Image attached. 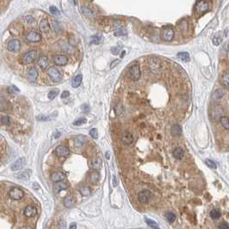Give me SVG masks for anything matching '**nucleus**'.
<instances>
[{"label": "nucleus", "instance_id": "nucleus-1", "mask_svg": "<svg viewBox=\"0 0 229 229\" xmlns=\"http://www.w3.org/2000/svg\"><path fill=\"white\" fill-rule=\"evenodd\" d=\"M147 65L153 74H160L163 70V63L157 58H151L148 60Z\"/></svg>", "mask_w": 229, "mask_h": 229}, {"label": "nucleus", "instance_id": "nucleus-2", "mask_svg": "<svg viewBox=\"0 0 229 229\" xmlns=\"http://www.w3.org/2000/svg\"><path fill=\"white\" fill-rule=\"evenodd\" d=\"M210 9V4L206 0H198L195 5V10L198 14H204Z\"/></svg>", "mask_w": 229, "mask_h": 229}, {"label": "nucleus", "instance_id": "nucleus-3", "mask_svg": "<svg viewBox=\"0 0 229 229\" xmlns=\"http://www.w3.org/2000/svg\"><path fill=\"white\" fill-rule=\"evenodd\" d=\"M9 195H10V197L12 200H14V201H18V200H20V199H22V198L23 197L24 192H23V190H22V189H20V188L13 187L10 189V191H9Z\"/></svg>", "mask_w": 229, "mask_h": 229}, {"label": "nucleus", "instance_id": "nucleus-4", "mask_svg": "<svg viewBox=\"0 0 229 229\" xmlns=\"http://www.w3.org/2000/svg\"><path fill=\"white\" fill-rule=\"evenodd\" d=\"M48 74L49 78H51V80L54 83H59L61 78H62V76L60 74V72L58 71V70L54 68V67H51L48 70Z\"/></svg>", "mask_w": 229, "mask_h": 229}, {"label": "nucleus", "instance_id": "nucleus-5", "mask_svg": "<svg viewBox=\"0 0 229 229\" xmlns=\"http://www.w3.org/2000/svg\"><path fill=\"white\" fill-rule=\"evenodd\" d=\"M151 199H152V193L151 191L147 189L142 190L138 194V201L140 203H148Z\"/></svg>", "mask_w": 229, "mask_h": 229}, {"label": "nucleus", "instance_id": "nucleus-6", "mask_svg": "<svg viewBox=\"0 0 229 229\" xmlns=\"http://www.w3.org/2000/svg\"><path fill=\"white\" fill-rule=\"evenodd\" d=\"M222 116V108L219 106V105H215L213 106V108L211 109L210 110V116L213 120H218V119H221Z\"/></svg>", "mask_w": 229, "mask_h": 229}, {"label": "nucleus", "instance_id": "nucleus-7", "mask_svg": "<svg viewBox=\"0 0 229 229\" xmlns=\"http://www.w3.org/2000/svg\"><path fill=\"white\" fill-rule=\"evenodd\" d=\"M37 58V52L35 50L29 51L22 58V63L23 64H28V63L34 61L35 59Z\"/></svg>", "mask_w": 229, "mask_h": 229}, {"label": "nucleus", "instance_id": "nucleus-8", "mask_svg": "<svg viewBox=\"0 0 229 229\" xmlns=\"http://www.w3.org/2000/svg\"><path fill=\"white\" fill-rule=\"evenodd\" d=\"M130 77L134 81H137L140 77V69L138 65H134L130 68Z\"/></svg>", "mask_w": 229, "mask_h": 229}, {"label": "nucleus", "instance_id": "nucleus-9", "mask_svg": "<svg viewBox=\"0 0 229 229\" xmlns=\"http://www.w3.org/2000/svg\"><path fill=\"white\" fill-rule=\"evenodd\" d=\"M70 153V150L68 147L64 146H59L56 147L55 154L59 157H66L68 156Z\"/></svg>", "mask_w": 229, "mask_h": 229}, {"label": "nucleus", "instance_id": "nucleus-10", "mask_svg": "<svg viewBox=\"0 0 229 229\" xmlns=\"http://www.w3.org/2000/svg\"><path fill=\"white\" fill-rule=\"evenodd\" d=\"M63 203H64V206L66 208H73L75 206V198L71 195H66L64 200H63Z\"/></svg>", "mask_w": 229, "mask_h": 229}, {"label": "nucleus", "instance_id": "nucleus-11", "mask_svg": "<svg viewBox=\"0 0 229 229\" xmlns=\"http://www.w3.org/2000/svg\"><path fill=\"white\" fill-rule=\"evenodd\" d=\"M26 164V160L24 158H21V159H18L17 160H16L14 163L12 164L11 166V171L13 172H16V171H19L20 169H22V167H23V166Z\"/></svg>", "mask_w": 229, "mask_h": 229}, {"label": "nucleus", "instance_id": "nucleus-12", "mask_svg": "<svg viewBox=\"0 0 229 229\" xmlns=\"http://www.w3.org/2000/svg\"><path fill=\"white\" fill-rule=\"evenodd\" d=\"M26 38H27V40H28V42H38L41 41L42 36H41L40 34H38L35 31H31V32H29L28 35H26Z\"/></svg>", "mask_w": 229, "mask_h": 229}, {"label": "nucleus", "instance_id": "nucleus-13", "mask_svg": "<svg viewBox=\"0 0 229 229\" xmlns=\"http://www.w3.org/2000/svg\"><path fill=\"white\" fill-rule=\"evenodd\" d=\"M20 42L18 40H12L10 42L8 43L7 45V48L9 51L10 52H16L20 49Z\"/></svg>", "mask_w": 229, "mask_h": 229}, {"label": "nucleus", "instance_id": "nucleus-14", "mask_svg": "<svg viewBox=\"0 0 229 229\" xmlns=\"http://www.w3.org/2000/svg\"><path fill=\"white\" fill-rule=\"evenodd\" d=\"M37 214V209L34 206H27L23 210V215L27 218H31Z\"/></svg>", "mask_w": 229, "mask_h": 229}, {"label": "nucleus", "instance_id": "nucleus-15", "mask_svg": "<svg viewBox=\"0 0 229 229\" xmlns=\"http://www.w3.org/2000/svg\"><path fill=\"white\" fill-rule=\"evenodd\" d=\"M31 173H32V172H31L30 170H25V171L22 172H20L19 174L16 175L15 177H16V178H17V179H20V180L22 181H27L28 178H30Z\"/></svg>", "mask_w": 229, "mask_h": 229}, {"label": "nucleus", "instance_id": "nucleus-16", "mask_svg": "<svg viewBox=\"0 0 229 229\" xmlns=\"http://www.w3.org/2000/svg\"><path fill=\"white\" fill-rule=\"evenodd\" d=\"M54 63L57 66H65L68 63V58L65 55H56L54 57Z\"/></svg>", "mask_w": 229, "mask_h": 229}, {"label": "nucleus", "instance_id": "nucleus-17", "mask_svg": "<svg viewBox=\"0 0 229 229\" xmlns=\"http://www.w3.org/2000/svg\"><path fill=\"white\" fill-rule=\"evenodd\" d=\"M38 77V72L35 67H31L28 71V79L30 82H35Z\"/></svg>", "mask_w": 229, "mask_h": 229}, {"label": "nucleus", "instance_id": "nucleus-18", "mask_svg": "<svg viewBox=\"0 0 229 229\" xmlns=\"http://www.w3.org/2000/svg\"><path fill=\"white\" fill-rule=\"evenodd\" d=\"M66 178V175L63 173V172H54V173L51 175V180L54 183H57V182H60V181L64 180Z\"/></svg>", "mask_w": 229, "mask_h": 229}, {"label": "nucleus", "instance_id": "nucleus-19", "mask_svg": "<svg viewBox=\"0 0 229 229\" xmlns=\"http://www.w3.org/2000/svg\"><path fill=\"white\" fill-rule=\"evenodd\" d=\"M99 179H100V176L97 172H90L88 175V180L92 184H96Z\"/></svg>", "mask_w": 229, "mask_h": 229}, {"label": "nucleus", "instance_id": "nucleus-20", "mask_svg": "<svg viewBox=\"0 0 229 229\" xmlns=\"http://www.w3.org/2000/svg\"><path fill=\"white\" fill-rule=\"evenodd\" d=\"M67 189H68V186L65 183L61 182V181L60 182H57L54 185V192H56V193H59V192H60L62 190H66Z\"/></svg>", "mask_w": 229, "mask_h": 229}, {"label": "nucleus", "instance_id": "nucleus-21", "mask_svg": "<svg viewBox=\"0 0 229 229\" xmlns=\"http://www.w3.org/2000/svg\"><path fill=\"white\" fill-rule=\"evenodd\" d=\"M122 142L126 145H130L134 142L133 134L129 132H125L122 135Z\"/></svg>", "mask_w": 229, "mask_h": 229}, {"label": "nucleus", "instance_id": "nucleus-22", "mask_svg": "<svg viewBox=\"0 0 229 229\" xmlns=\"http://www.w3.org/2000/svg\"><path fill=\"white\" fill-rule=\"evenodd\" d=\"M40 29L42 30V33L44 34H48L50 32V26H49V23L48 20L46 19H43L41 23H40Z\"/></svg>", "mask_w": 229, "mask_h": 229}, {"label": "nucleus", "instance_id": "nucleus-23", "mask_svg": "<svg viewBox=\"0 0 229 229\" xmlns=\"http://www.w3.org/2000/svg\"><path fill=\"white\" fill-rule=\"evenodd\" d=\"M174 37V31L172 28H166L164 31V38L167 42L172 41Z\"/></svg>", "mask_w": 229, "mask_h": 229}, {"label": "nucleus", "instance_id": "nucleus-24", "mask_svg": "<svg viewBox=\"0 0 229 229\" xmlns=\"http://www.w3.org/2000/svg\"><path fill=\"white\" fill-rule=\"evenodd\" d=\"M48 59L46 56H42L38 60V65H39V66H41V68H42V69H46L48 67Z\"/></svg>", "mask_w": 229, "mask_h": 229}, {"label": "nucleus", "instance_id": "nucleus-25", "mask_svg": "<svg viewBox=\"0 0 229 229\" xmlns=\"http://www.w3.org/2000/svg\"><path fill=\"white\" fill-rule=\"evenodd\" d=\"M173 156L175 159L177 160H182L183 155H184V152L181 147H177L173 150Z\"/></svg>", "mask_w": 229, "mask_h": 229}, {"label": "nucleus", "instance_id": "nucleus-26", "mask_svg": "<svg viewBox=\"0 0 229 229\" xmlns=\"http://www.w3.org/2000/svg\"><path fill=\"white\" fill-rule=\"evenodd\" d=\"M221 83L226 88H229V72H224L221 78Z\"/></svg>", "mask_w": 229, "mask_h": 229}, {"label": "nucleus", "instance_id": "nucleus-27", "mask_svg": "<svg viewBox=\"0 0 229 229\" xmlns=\"http://www.w3.org/2000/svg\"><path fill=\"white\" fill-rule=\"evenodd\" d=\"M82 79H83V76L81 74H78L73 79H72V85L73 88H78L81 83H82Z\"/></svg>", "mask_w": 229, "mask_h": 229}, {"label": "nucleus", "instance_id": "nucleus-28", "mask_svg": "<svg viewBox=\"0 0 229 229\" xmlns=\"http://www.w3.org/2000/svg\"><path fill=\"white\" fill-rule=\"evenodd\" d=\"M79 192L83 196H88L91 194V189L88 185H83L79 188Z\"/></svg>", "mask_w": 229, "mask_h": 229}, {"label": "nucleus", "instance_id": "nucleus-29", "mask_svg": "<svg viewBox=\"0 0 229 229\" xmlns=\"http://www.w3.org/2000/svg\"><path fill=\"white\" fill-rule=\"evenodd\" d=\"M74 143H75V146H76L77 147H83V146H84V145H85V139L84 138V136H82V135H78V136H77L76 137Z\"/></svg>", "mask_w": 229, "mask_h": 229}, {"label": "nucleus", "instance_id": "nucleus-30", "mask_svg": "<svg viewBox=\"0 0 229 229\" xmlns=\"http://www.w3.org/2000/svg\"><path fill=\"white\" fill-rule=\"evenodd\" d=\"M224 96H225V90H222V89H218V90H216L215 92H214V94H213V98L215 99V100H220V99H222Z\"/></svg>", "mask_w": 229, "mask_h": 229}, {"label": "nucleus", "instance_id": "nucleus-31", "mask_svg": "<svg viewBox=\"0 0 229 229\" xmlns=\"http://www.w3.org/2000/svg\"><path fill=\"white\" fill-rule=\"evenodd\" d=\"M178 57L182 61H184V62H188L190 60V57H189V54L187 52H180L178 54Z\"/></svg>", "mask_w": 229, "mask_h": 229}, {"label": "nucleus", "instance_id": "nucleus-32", "mask_svg": "<svg viewBox=\"0 0 229 229\" xmlns=\"http://www.w3.org/2000/svg\"><path fill=\"white\" fill-rule=\"evenodd\" d=\"M102 165H103V163L100 159H95L90 162V166L93 169H97V170L100 169L102 167Z\"/></svg>", "mask_w": 229, "mask_h": 229}, {"label": "nucleus", "instance_id": "nucleus-33", "mask_svg": "<svg viewBox=\"0 0 229 229\" xmlns=\"http://www.w3.org/2000/svg\"><path fill=\"white\" fill-rule=\"evenodd\" d=\"M172 134L173 135V136H179L181 134V133H182V128H181V127L179 125H174L172 127Z\"/></svg>", "mask_w": 229, "mask_h": 229}, {"label": "nucleus", "instance_id": "nucleus-34", "mask_svg": "<svg viewBox=\"0 0 229 229\" xmlns=\"http://www.w3.org/2000/svg\"><path fill=\"white\" fill-rule=\"evenodd\" d=\"M145 221H146V223L151 228L153 229H160V226L158 225V223L157 222H155L153 220H151V219H148V218H145Z\"/></svg>", "mask_w": 229, "mask_h": 229}, {"label": "nucleus", "instance_id": "nucleus-35", "mask_svg": "<svg viewBox=\"0 0 229 229\" xmlns=\"http://www.w3.org/2000/svg\"><path fill=\"white\" fill-rule=\"evenodd\" d=\"M222 41V33L221 32H218V33H216L214 36V38H213V43H214V45L215 46H218V45H220L221 44V42Z\"/></svg>", "mask_w": 229, "mask_h": 229}, {"label": "nucleus", "instance_id": "nucleus-36", "mask_svg": "<svg viewBox=\"0 0 229 229\" xmlns=\"http://www.w3.org/2000/svg\"><path fill=\"white\" fill-rule=\"evenodd\" d=\"M221 124L225 129H229V118L228 116H222L220 119Z\"/></svg>", "mask_w": 229, "mask_h": 229}, {"label": "nucleus", "instance_id": "nucleus-37", "mask_svg": "<svg viewBox=\"0 0 229 229\" xmlns=\"http://www.w3.org/2000/svg\"><path fill=\"white\" fill-rule=\"evenodd\" d=\"M115 111H116V114L118 116H122L123 113H124V107H123V105L122 104H117V105L116 106V108H115Z\"/></svg>", "mask_w": 229, "mask_h": 229}, {"label": "nucleus", "instance_id": "nucleus-38", "mask_svg": "<svg viewBox=\"0 0 229 229\" xmlns=\"http://www.w3.org/2000/svg\"><path fill=\"white\" fill-rule=\"evenodd\" d=\"M210 216H211V218H213L215 220L219 219L220 216H221V211L217 208H214L210 211Z\"/></svg>", "mask_w": 229, "mask_h": 229}, {"label": "nucleus", "instance_id": "nucleus-39", "mask_svg": "<svg viewBox=\"0 0 229 229\" xmlns=\"http://www.w3.org/2000/svg\"><path fill=\"white\" fill-rule=\"evenodd\" d=\"M103 42V37L100 36V35H94L92 38H91V43L92 44H96V45H98L100 44L101 42Z\"/></svg>", "mask_w": 229, "mask_h": 229}, {"label": "nucleus", "instance_id": "nucleus-40", "mask_svg": "<svg viewBox=\"0 0 229 229\" xmlns=\"http://www.w3.org/2000/svg\"><path fill=\"white\" fill-rule=\"evenodd\" d=\"M166 218L167 222H170V223H172L176 221V215H174L173 213L172 212H168L166 215Z\"/></svg>", "mask_w": 229, "mask_h": 229}, {"label": "nucleus", "instance_id": "nucleus-41", "mask_svg": "<svg viewBox=\"0 0 229 229\" xmlns=\"http://www.w3.org/2000/svg\"><path fill=\"white\" fill-rule=\"evenodd\" d=\"M58 94H59V90L56 89V90H51V91H49L48 97L49 99L53 100V99H54V98L58 96Z\"/></svg>", "mask_w": 229, "mask_h": 229}, {"label": "nucleus", "instance_id": "nucleus-42", "mask_svg": "<svg viewBox=\"0 0 229 229\" xmlns=\"http://www.w3.org/2000/svg\"><path fill=\"white\" fill-rule=\"evenodd\" d=\"M53 25H54V31H55L56 33H60L61 31H62V29H61V27L60 26V24L58 23V22L56 21H53Z\"/></svg>", "mask_w": 229, "mask_h": 229}, {"label": "nucleus", "instance_id": "nucleus-43", "mask_svg": "<svg viewBox=\"0 0 229 229\" xmlns=\"http://www.w3.org/2000/svg\"><path fill=\"white\" fill-rule=\"evenodd\" d=\"M84 123H86V119L79 118V119H78V120H76V121L73 122V125L80 126V125H82V124H84Z\"/></svg>", "mask_w": 229, "mask_h": 229}, {"label": "nucleus", "instance_id": "nucleus-44", "mask_svg": "<svg viewBox=\"0 0 229 229\" xmlns=\"http://www.w3.org/2000/svg\"><path fill=\"white\" fill-rule=\"evenodd\" d=\"M90 135L93 139H97V138H98V133H97V128H92V129H90Z\"/></svg>", "mask_w": 229, "mask_h": 229}, {"label": "nucleus", "instance_id": "nucleus-45", "mask_svg": "<svg viewBox=\"0 0 229 229\" xmlns=\"http://www.w3.org/2000/svg\"><path fill=\"white\" fill-rule=\"evenodd\" d=\"M1 122L2 124L4 125H9L10 123V117L7 116H2V119H1Z\"/></svg>", "mask_w": 229, "mask_h": 229}, {"label": "nucleus", "instance_id": "nucleus-46", "mask_svg": "<svg viewBox=\"0 0 229 229\" xmlns=\"http://www.w3.org/2000/svg\"><path fill=\"white\" fill-rule=\"evenodd\" d=\"M36 119H37L38 121H42V122H44V121H51V120L53 119V116H39L36 117Z\"/></svg>", "mask_w": 229, "mask_h": 229}, {"label": "nucleus", "instance_id": "nucleus-47", "mask_svg": "<svg viewBox=\"0 0 229 229\" xmlns=\"http://www.w3.org/2000/svg\"><path fill=\"white\" fill-rule=\"evenodd\" d=\"M81 10H82V12H83L84 15H86V16H92V11H91V10L89 9L88 7L83 6Z\"/></svg>", "mask_w": 229, "mask_h": 229}, {"label": "nucleus", "instance_id": "nucleus-48", "mask_svg": "<svg viewBox=\"0 0 229 229\" xmlns=\"http://www.w3.org/2000/svg\"><path fill=\"white\" fill-rule=\"evenodd\" d=\"M127 35V32H126L124 29H122V28L118 29V30H116V31L115 32V35H116V36H122V35Z\"/></svg>", "mask_w": 229, "mask_h": 229}, {"label": "nucleus", "instance_id": "nucleus-49", "mask_svg": "<svg viewBox=\"0 0 229 229\" xmlns=\"http://www.w3.org/2000/svg\"><path fill=\"white\" fill-rule=\"evenodd\" d=\"M206 164H207V166H208V167H210V168H216V164H215L213 160H206Z\"/></svg>", "mask_w": 229, "mask_h": 229}, {"label": "nucleus", "instance_id": "nucleus-50", "mask_svg": "<svg viewBox=\"0 0 229 229\" xmlns=\"http://www.w3.org/2000/svg\"><path fill=\"white\" fill-rule=\"evenodd\" d=\"M120 50H121V48L120 47H113L111 48V53L114 54V55H116L120 53Z\"/></svg>", "mask_w": 229, "mask_h": 229}, {"label": "nucleus", "instance_id": "nucleus-51", "mask_svg": "<svg viewBox=\"0 0 229 229\" xmlns=\"http://www.w3.org/2000/svg\"><path fill=\"white\" fill-rule=\"evenodd\" d=\"M50 12L52 13V14L54 15H59L60 14V11H59V10L55 7V6H51L50 7Z\"/></svg>", "mask_w": 229, "mask_h": 229}, {"label": "nucleus", "instance_id": "nucleus-52", "mask_svg": "<svg viewBox=\"0 0 229 229\" xmlns=\"http://www.w3.org/2000/svg\"><path fill=\"white\" fill-rule=\"evenodd\" d=\"M120 62H121L120 60H113V61L110 63V69H113V68H114L116 66H117Z\"/></svg>", "mask_w": 229, "mask_h": 229}, {"label": "nucleus", "instance_id": "nucleus-53", "mask_svg": "<svg viewBox=\"0 0 229 229\" xmlns=\"http://www.w3.org/2000/svg\"><path fill=\"white\" fill-rule=\"evenodd\" d=\"M219 229H229L228 223L227 222H222L219 226Z\"/></svg>", "mask_w": 229, "mask_h": 229}, {"label": "nucleus", "instance_id": "nucleus-54", "mask_svg": "<svg viewBox=\"0 0 229 229\" xmlns=\"http://www.w3.org/2000/svg\"><path fill=\"white\" fill-rule=\"evenodd\" d=\"M25 20H26V22H27L28 23H29V24H31V23H33V22H35V19H34L32 16H27L25 17Z\"/></svg>", "mask_w": 229, "mask_h": 229}, {"label": "nucleus", "instance_id": "nucleus-55", "mask_svg": "<svg viewBox=\"0 0 229 229\" xmlns=\"http://www.w3.org/2000/svg\"><path fill=\"white\" fill-rule=\"evenodd\" d=\"M82 110H83L84 113H88V112L90 111V107H89V105L84 104L83 106H82Z\"/></svg>", "mask_w": 229, "mask_h": 229}, {"label": "nucleus", "instance_id": "nucleus-56", "mask_svg": "<svg viewBox=\"0 0 229 229\" xmlns=\"http://www.w3.org/2000/svg\"><path fill=\"white\" fill-rule=\"evenodd\" d=\"M70 95L69 91H67V90H65V91H63L62 94H61V98H66V97H67Z\"/></svg>", "mask_w": 229, "mask_h": 229}, {"label": "nucleus", "instance_id": "nucleus-57", "mask_svg": "<svg viewBox=\"0 0 229 229\" xmlns=\"http://www.w3.org/2000/svg\"><path fill=\"white\" fill-rule=\"evenodd\" d=\"M69 229H77V224L75 222L71 223L69 226Z\"/></svg>", "mask_w": 229, "mask_h": 229}, {"label": "nucleus", "instance_id": "nucleus-58", "mask_svg": "<svg viewBox=\"0 0 229 229\" xmlns=\"http://www.w3.org/2000/svg\"><path fill=\"white\" fill-rule=\"evenodd\" d=\"M61 135V133H60V132H56L54 134V138H59L60 136Z\"/></svg>", "mask_w": 229, "mask_h": 229}, {"label": "nucleus", "instance_id": "nucleus-59", "mask_svg": "<svg viewBox=\"0 0 229 229\" xmlns=\"http://www.w3.org/2000/svg\"><path fill=\"white\" fill-rule=\"evenodd\" d=\"M116 176H114V186H116Z\"/></svg>", "mask_w": 229, "mask_h": 229}, {"label": "nucleus", "instance_id": "nucleus-60", "mask_svg": "<svg viewBox=\"0 0 229 229\" xmlns=\"http://www.w3.org/2000/svg\"><path fill=\"white\" fill-rule=\"evenodd\" d=\"M125 54H126V52L125 51H123V52L122 53V57H123V56L125 55Z\"/></svg>", "mask_w": 229, "mask_h": 229}, {"label": "nucleus", "instance_id": "nucleus-61", "mask_svg": "<svg viewBox=\"0 0 229 229\" xmlns=\"http://www.w3.org/2000/svg\"><path fill=\"white\" fill-rule=\"evenodd\" d=\"M106 157H107V159H110V155H109V153H106Z\"/></svg>", "mask_w": 229, "mask_h": 229}]
</instances>
